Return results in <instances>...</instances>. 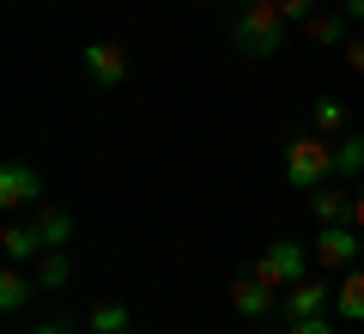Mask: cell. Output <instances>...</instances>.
I'll return each instance as SVG.
<instances>
[{"label": "cell", "mask_w": 364, "mask_h": 334, "mask_svg": "<svg viewBox=\"0 0 364 334\" xmlns=\"http://www.w3.org/2000/svg\"><path fill=\"white\" fill-rule=\"evenodd\" d=\"M279 43H286V13H279L273 0H255V6H243V13L231 19V49L249 55V61L279 55Z\"/></svg>", "instance_id": "6da1fadb"}, {"label": "cell", "mask_w": 364, "mask_h": 334, "mask_svg": "<svg viewBox=\"0 0 364 334\" xmlns=\"http://www.w3.org/2000/svg\"><path fill=\"white\" fill-rule=\"evenodd\" d=\"M334 140L328 134H298V140L286 146V182L291 189H322V182H334Z\"/></svg>", "instance_id": "7a4b0ae2"}, {"label": "cell", "mask_w": 364, "mask_h": 334, "mask_svg": "<svg viewBox=\"0 0 364 334\" xmlns=\"http://www.w3.org/2000/svg\"><path fill=\"white\" fill-rule=\"evenodd\" d=\"M310 249L304 244H291V237H279V244H267L261 249V261H255V280L261 286H273V292H286V286H298L304 273H310Z\"/></svg>", "instance_id": "3957f363"}, {"label": "cell", "mask_w": 364, "mask_h": 334, "mask_svg": "<svg viewBox=\"0 0 364 334\" xmlns=\"http://www.w3.org/2000/svg\"><path fill=\"white\" fill-rule=\"evenodd\" d=\"M316 268L322 273H346V268H358V256H364V231L358 225H322V237H316Z\"/></svg>", "instance_id": "277c9868"}, {"label": "cell", "mask_w": 364, "mask_h": 334, "mask_svg": "<svg viewBox=\"0 0 364 334\" xmlns=\"http://www.w3.org/2000/svg\"><path fill=\"white\" fill-rule=\"evenodd\" d=\"M85 73L97 79L104 91H116V85H128L134 61H128V49H122V43H85Z\"/></svg>", "instance_id": "5b68a950"}, {"label": "cell", "mask_w": 364, "mask_h": 334, "mask_svg": "<svg viewBox=\"0 0 364 334\" xmlns=\"http://www.w3.org/2000/svg\"><path fill=\"white\" fill-rule=\"evenodd\" d=\"M279 316H286V322L328 316V273H322V280H310V273H304L298 286H286V292H279Z\"/></svg>", "instance_id": "8992f818"}, {"label": "cell", "mask_w": 364, "mask_h": 334, "mask_svg": "<svg viewBox=\"0 0 364 334\" xmlns=\"http://www.w3.org/2000/svg\"><path fill=\"white\" fill-rule=\"evenodd\" d=\"M0 207L18 213V207H43V177L31 165H6L0 170Z\"/></svg>", "instance_id": "52a82bcc"}, {"label": "cell", "mask_w": 364, "mask_h": 334, "mask_svg": "<svg viewBox=\"0 0 364 334\" xmlns=\"http://www.w3.org/2000/svg\"><path fill=\"white\" fill-rule=\"evenodd\" d=\"M0 249H6V261H18V268H37L43 237H37V225H31V219H13V225L0 231Z\"/></svg>", "instance_id": "ba28073f"}, {"label": "cell", "mask_w": 364, "mask_h": 334, "mask_svg": "<svg viewBox=\"0 0 364 334\" xmlns=\"http://www.w3.org/2000/svg\"><path fill=\"white\" fill-rule=\"evenodd\" d=\"M31 225H37L43 249H67V244H73V213H67V207H55V201H43L37 213H31Z\"/></svg>", "instance_id": "9c48e42d"}, {"label": "cell", "mask_w": 364, "mask_h": 334, "mask_svg": "<svg viewBox=\"0 0 364 334\" xmlns=\"http://www.w3.org/2000/svg\"><path fill=\"white\" fill-rule=\"evenodd\" d=\"M273 304H279V292H273V286H261L255 273L231 280V310H237V316H267Z\"/></svg>", "instance_id": "30bf717a"}, {"label": "cell", "mask_w": 364, "mask_h": 334, "mask_svg": "<svg viewBox=\"0 0 364 334\" xmlns=\"http://www.w3.org/2000/svg\"><path fill=\"white\" fill-rule=\"evenodd\" d=\"M352 201H358V194H340V189H316L310 194V213H316V225H352Z\"/></svg>", "instance_id": "8fae6325"}, {"label": "cell", "mask_w": 364, "mask_h": 334, "mask_svg": "<svg viewBox=\"0 0 364 334\" xmlns=\"http://www.w3.org/2000/svg\"><path fill=\"white\" fill-rule=\"evenodd\" d=\"M31 292H37V273H25L18 261H6V273H0V310H25Z\"/></svg>", "instance_id": "7c38bea8"}, {"label": "cell", "mask_w": 364, "mask_h": 334, "mask_svg": "<svg viewBox=\"0 0 364 334\" xmlns=\"http://www.w3.org/2000/svg\"><path fill=\"white\" fill-rule=\"evenodd\" d=\"M334 310L346 322H364V268H346L340 273V286H334Z\"/></svg>", "instance_id": "4fadbf2b"}, {"label": "cell", "mask_w": 364, "mask_h": 334, "mask_svg": "<svg viewBox=\"0 0 364 334\" xmlns=\"http://www.w3.org/2000/svg\"><path fill=\"white\" fill-rule=\"evenodd\" d=\"M85 328H97V334H128V328H134V316L116 304V298H97V304L85 310Z\"/></svg>", "instance_id": "5bb4252c"}, {"label": "cell", "mask_w": 364, "mask_h": 334, "mask_svg": "<svg viewBox=\"0 0 364 334\" xmlns=\"http://www.w3.org/2000/svg\"><path fill=\"white\" fill-rule=\"evenodd\" d=\"M304 31H310V43H322V49H346V19L340 13H322V6H316V13L304 19Z\"/></svg>", "instance_id": "9a60e30c"}, {"label": "cell", "mask_w": 364, "mask_h": 334, "mask_svg": "<svg viewBox=\"0 0 364 334\" xmlns=\"http://www.w3.org/2000/svg\"><path fill=\"white\" fill-rule=\"evenodd\" d=\"M31 273H37V286H43V292H61V286L73 280V261H67V249H43Z\"/></svg>", "instance_id": "2e32d148"}, {"label": "cell", "mask_w": 364, "mask_h": 334, "mask_svg": "<svg viewBox=\"0 0 364 334\" xmlns=\"http://www.w3.org/2000/svg\"><path fill=\"white\" fill-rule=\"evenodd\" d=\"M334 170L340 177H358L364 170V134H340L334 140Z\"/></svg>", "instance_id": "e0dca14e"}, {"label": "cell", "mask_w": 364, "mask_h": 334, "mask_svg": "<svg viewBox=\"0 0 364 334\" xmlns=\"http://www.w3.org/2000/svg\"><path fill=\"white\" fill-rule=\"evenodd\" d=\"M310 122H316V134H328V140H340V134H346V110H340L334 98H322L310 110Z\"/></svg>", "instance_id": "ac0fdd59"}, {"label": "cell", "mask_w": 364, "mask_h": 334, "mask_svg": "<svg viewBox=\"0 0 364 334\" xmlns=\"http://www.w3.org/2000/svg\"><path fill=\"white\" fill-rule=\"evenodd\" d=\"M286 334H334L328 316H304V322H286Z\"/></svg>", "instance_id": "d6986e66"}, {"label": "cell", "mask_w": 364, "mask_h": 334, "mask_svg": "<svg viewBox=\"0 0 364 334\" xmlns=\"http://www.w3.org/2000/svg\"><path fill=\"white\" fill-rule=\"evenodd\" d=\"M273 6H279L286 19H310L316 13V0H273Z\"/></svg>", "instance_id": "ffe728a7"}, {"label": "cell", "mask_w": 364, "mask_h": 334, "mask_svg": "<svg viewBox=\"0 0 364 334\" xmlns=\"http://www.w3.org/2000/svg\"><path fill=\"white\" fill-rule=\"evenodd\" d=\"M346 67H352V73H364V37L346 43Z\"/></svg>", "instance_id": "44dd1931"}, {"label": "cell", "mask_w": 364, "mask_h": 334, "mask_svg": "<svg viewBox=\"0 0 364 334\" xmlns=\"http://www.w3.org/2000/svg\"><path fill=\"white\" fill-rule=\"evenodd\" d=\"M346 19H352V25H364V0H346Z\"/></svg>", "instance_id": "7402d4cb"}, {"label": "cell", "mask_w": 364, "mask_h": 334, "mask_svg": "<svg viewBox=\"0 0 364 334\" xmlns=\"http://www.w3.org/2000/svg\"><path fill=\"white\" fill-rule=\"evenodd\" d=\"M352 225L364 231V189H358V201H352Z\"/></svg>", "instance_id": "603a6c76"}, {"label": "cell", "mask_w": 364, "mask_h": 334, "mask_svg": "<svg viewBox=\"0 0 364 334\" xmlns=\"http://www.w3.org/2000/svg\"><path fill=\"white\" fill-rule=\"evenodd\" d=\"M31 334H67V328H61V322H37V328H31Z\"/></svg>", "instance_id": "cb8c5ba5"}, {"label": "cell", "mask_w": 364, "mask_h": 334, "mask_svg": "<svg viewBox=\"0 0 364 334\" xmlns=\"http://www.w3.org/2000/svg\"><path fill=\"white\" fill-rule=\"evenodd\" d=\"M255 334H286V328H255Z\"/></svg>", "instance_id": "d4e9b609"}, {"label": "cell", "mask_w": 364, "mask_h": 334, "mask_svg": "<svg viewBox=\"0 0 364 334\" xmlns=\"http://www.w3.org/2000/svg\"><path fill=\"white\" fill-rule=\"evenodd\" d=\"M243 6H255V0H243Z\"/></svg>", "instance_id": "484cf974"}, {"label": "cell", "mask_w": 364, "mask_h": 334, "mask_svg": "<svg viewBox=\"0 0 364 334\" xmlns=\"http://www.w3.org/2000/svg\"><path fill=\"white\" fill-rule=\"evenodd\" d=\"M85 334H97V328H85Z\"/></svg>", "instance_id": "4316f807"}, {"label": "cell", "mask_w": 364, "mask_h": 334, "mask_svg": "<svg viewBox=\"0 0 364 334\" xmlns=\"http://www.w3.org/2000/svg\"><path fill=\"white\" fill-rule=\"evenodd\" d=\"M128 334H134V328H128Z\"/></svg>", "instance_id": "83f0119b"}]
</instances>
